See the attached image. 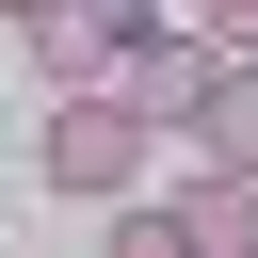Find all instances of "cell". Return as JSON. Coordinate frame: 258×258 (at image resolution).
Instances as JSON below:
<instances>
[{
    "mask_svg": "<svg viewBox=\"0 0 258 258\" xmlns=\"http://www.w3.org/2000/svg\"><path fill=\"white\" fill-rule=\"evenodd\" d=\"M145 97L129 81H48V194H81V210H113L129 177H145Z\"/></svg>",
    "mask_w": 258,
    "mask_h": 258,
    "instance_id": "cell-1",
    "label": "cell"
},
{
    "mask_svg": "<svg viewBox=\"0 0 258 258\" xmlns=\"http://www.w3.org/2000/svg\"><path fill=\"white\" fill-rule=\"evenodd\" d=\"M113 258H258V177L194 161L161 210H145V194H113Z\"/></svg>",
    "mask_w": 258,
    "mask_h": 258,
    "instance_id": "cell-2",
    "label": "cell"
},
{
    "mask_svg": "<svg viewBox=\"0 0 258 258\" xmlns=\"http://www.w3.org/2000/svg\"><path fill=\"white\" fill-rule=\"evenodd\" d=\"M16 32H32V81H113L129 32H145V0H32Z\"/></svg>",
    "mask_w": 258,
    "mask_h": 258,
    "instance_id": "cell-3",
    "label": "cell"
},
{
    "mask_svg": "<svg viewBox=\"0 0 258 258\" xmlns=\"http://www.w3.org/2000/svg\"><path fill=\"white\" fill-rule=\"evenodd\" d=\"M177 145H194V161H226V177H258V48H226V64H210V97L177 113Z\"/></svg>",
    "mask_w": 258,
    "mask_h": 258,
    "instance_id": "cell-4",
    "label": "cell"
},
{
    "mask_svg": "<svg viewBox=\"0 0 258 258\" xmlns=\"http://www.w3.org/2000/svg\"><path fill=\"white\" fill-rule=\"evenodd\" d=\"M194 32L210 48H258V0H194Z\"/></svg>",
    "mask_w": 258,
    "mask_h": 258,
    "instance_id": "cell-5",
    "label": "cell"
},
{
    "mask_svg": "<svg viewBox=\"0 0 258 258\" xmlns=\"http://www.w3.org/2000/svg\"><path fill=\"white\" fill-rule=\"evenodd\" d=\"M0 16H32V0H0Z\"/></svg>",
    "mask_w": 258,
    "mask_h": 258,
    "instance_id": "cell-6",
    "label": "cell"
}]
</instances>
